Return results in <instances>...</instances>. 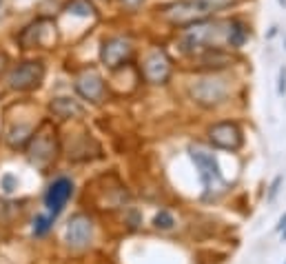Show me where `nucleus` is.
<instances>
[{
	"label": "nucleus",
	"instance_id": "nucleus-10",
	"mask_svg": "<svg viewBox=\"0 0 286 264\" xmlns=\"http://www.w3.org/2000/svg\"><path fill=\"white\" fill-rule=\"evenodd\" d=\"M76 91L84 100H91V103H102V98H104V80H102V76H100L96 69H84L76 78Z\"/></svg>",
	"mask_w": 286,
	"mask_h": 264
},
{
	"label": "nucleus",
	"instance_id": "nucleus-2",
	"mask_svg": "<svg viewBox=\"0 0 286 264\" xmlns=\"http://www.w3.org/2000/svg\"><path fill=\"white\" fill-rule=\"evenodd\" d=\"M58 153V140H56V131L51 129L49 123H45L40 127L38 133L31 135L29 145H27V158L31 165H36L38 169H47L56 160Z\"/></svg>",
	"mask_w": 286,
	"mask_h": 264
},
{
	"label": "nucleus",
	"instance_id": "nucleus-7",
	"mask_svg": "<svg viewBox=\"0 0 286 264\" xmlns=\"http://www.w3.org/2000/svg\"><path fill=\"white\" fill-rule=\"evenodd\" d=\"M133 53V45L129 38L124 36H113V38H106L104 45H102V63L109 67V69H118L122 67L124 63H129Z\"/></svg>",
	"mask_w": 286,
	"mask_h": 264
},
{
	"label": "nucleus",
	"instance_id": "nucleus-6",
	"mask_svg": "<svg viewBox=\"0 0 286 264\" xmlns=\"http://www.w3.org/2000/svg\"><path fill=\"white\" fill-rule=\"evenodd\" d=\"M209 142L215 149H224V151H237L239 147L244 145V135L242 129L235 123H217L209 129Z\"/></svg>",
	"mask_w": 286,
	"mask_h": 264
},
{
	"label": "nucleus",
	"instance_id": "nucleus-16",
	"mask_svg": "<svg viewBox=\"0 0 286 264\" xmlns=\"http://www.w3.org/2000/svg\"><path fill=\"white\" fill-rule=\"evenodd\" d=\"M69 11L82 13V16H89V13L93 11V7H91V3H86V0H73V3L69 5Z\"/></svg>",
	"mask_w": 286,
	"mask_h": 264
},
{
	"label": "nucleus",
	"instance_id": "nucleus-21",
	"mask_svg": "<svg viewBox=\"0 0 286 264\" xmlns=\"http://www.w3.org/2000/svg\"><path fill=\"white\" fill-rule=\"evenodd\" d=\"M286 227V215H284V218L282 220H279V225H277V229H279V231H282V229Z\"/></svg>",
	"mask_w": 286,
	"mask_h": 264
},
{
	"label": "nucleus",
	"instance_id": "nucleus-3",
	"mask_svg": "<svg viewBox=\"0 0 286 264\" xmlns=\"http://www.w3.org/2000/svg\"><path fill=\"white\" fill-rule=\"evenodd\" d=\"M191 98L202 107H217L219 103H224L229 96V83L219 76H209L197 80L195 85H191Z\"/></svg>",
	"mask_w": 286,
	"mask_h": 264
},
{
	"label": "nucleus",
	"instance_id": "nucleus-11",
	"mask_svg": "<svg viewBox=\"0 0 286 264\" xmlns=\"http://www.w3.org/2000/svg\"><path fill=\"white\" fill-rule=\"evenodd\" d=\"M193 162H195V167L200 169V178L206 187H211L213 182H222V171H219V165L215 162L211 153H204V151H193L191 153Z\"/></svg>",
	"mask_w": 286,
	"mask_h": 264
},
{
	"label": "nucleus",
	"instance_id": "nucleus-23",
	"mask_svg": "<svg viewBox=\"0 0 286 264\" xmlns=\"http://www.w3.org/2000/svg\"><path fill=\"white\" fill-rule=\"evenodd\" d=\"M282 242H286V227L282 229Z\"/></svg>",
	"mask_w": 286,
	"mask_h": 264
},
{
	"label": "nucleus",
	"instance_id": "nucleus-19",
	"mask_svg": "<svg viewBox=\"0 0 286 264\" xmlns=\"http://www.w3.org/2000/svg\"><path fill=\"white\" fill-rule=\"evenodd\" d=\"M144 0H120V5L126 7V9H131V11H136L138 7H142Z\"/></svg>",
	"mask_w": 286,
	"mask_h": 264
},
{
	"label": "nucleus",
	"instance_id": "nucleus-24",
	"mask_svg": "<svg viewBox=\"0 0 286 264\" xmlns=\"http://www.w3.org/2000/svg\"><path fill=\"white\" fill-rule=\"evenodd\" d=\"M277 3H279V5H282V7H286V0H277Z\"/></svg>",
	"mask_w": 286,
	"mask_h": 264
},
{
	"label": "nucleus",
	"instance_id": "nucleus-1",
	"mask_svg": "<svg viewBox=\"0 0 286 264\" xmlns=\"http://www.w3.org/2000/svg\"><path fill=\"white\" fill-rule=\"evenodd\" d=\"M233 0H175V3L164 5L160 11V18L175 27H186L197 20L209 18L211 13L231 7Z\"/></svg>",
	"mask_w": 286,
	"mask_h": 264
},
{
	"label": "nucleus",
	"instance_id": "nucleus-12",
	"mask_svg": "<svg viewBox=\"0 0 286 264\" xmlns=\"http://www.w3.org/2000/svg\"><path fill=\"white\" fill-rule=\"evenodd\" d=\"M251 36V29L249 25L242 23V20L233 18L229 20V36H226V45L231 47V49H239V47H244V43L249 40Z\"/></svg>",
	"mask_w": 286,
	"mask_h": 264
},
{
	"label": "nucleus",
	"instance_id": "nucleus-20",
	"mask_svg": "<svg viewBox=\"0 0 286 264\" xmlns=\"http://www.w3.org/2000/svg\"><path fill=\"white\" fill-rule=\"evenodd\" d=\"M3 185H5V191H7V193L13 191V178H11V175H5V178H3Z\"/></svg>",
	"mask_w": 286,
	"mask_h": 264
},
{
	"label": "nucleus",
	"instance_id": "nucleus-18",
	"mask_svg": "<svg viewBox=\"0 0 286 264\" xmlns=\"http://www.w3.org/2000/svg\"><path fill=\"white\" fill-rule=\"evenodd\" d=\"M279 185H282V178H275V180H273V185H271V191H269V198H266L269 202H273V200H275V195H277V191H279Z\"/></svg>",
	"mask_w": 286,
	"mask_h": 264
},
{
	"label": "nucleus",
	"instance_id": "nucleus-13",
	"mask_svg": "<svg viewBox=\"0 0 286 264\" xmlns=\"http://www.w3.org/2000/svg\"><path fill=\"white\" fill-rule=\"evenodd\" d=\"M51 111L56 113L58 118L69 120V118L80 116V113H82V107H80L76 100H71V98H56L51 103Z\"/></svg>",
	"mask_w": 286,
	"mask_h": 264
},
{
	"label": "nucleus",
	"instance_id": "nucleus-9",
	"mask_svg": "<svg viewBox=\"0 0 286 264\" xmlns=\"http://www.w3.org/2000/svg\"><path fill=\"white\" fill-rule=\"evenodd\" d=\"M71 195H73V182L69 178H58L45 193V207L49 209V215L56 218L64 209L67 202H69Z\"/></svg>",
	"mask_w": 286,
	"mask_h": 264
},
{
	"label": "nucleus",
	"instance_id": "nucleus-8",
	"mask_svg": "<svg viewBox=\"0 0 286 264\" xmlns=\"http://www.w3.org/2000/svg\"><path fill=\"white\" fill-rule=\"evenodd\" d=\"M93 240V222L89 215L76 213L67 225V242L73 249H84Z\"/></svg>",
	"mask_w": 286,
	"mask_h": 264
},
{
	"label": "nucleus",
	"instance_id": "nucleus-17",
	"mask_svg": "<svg viewBox=\"0 0 286 264\" xmlns=\"http://www.w3.org/2000/svg\"><path fill=\"white\" fill-rule=\"evenodd\" d=\"M277 93L279 96H284L286 93V67L279 69V76H277Z\"/></svg>",
	"mask_w": 286,
	"mask_h": 264
},
{
	"label": "nucleus",
	"instance_id": "nucleus-5",
	"mask_svg": "<svg viewBox=\"0 0 286 264\" xmlns=\"http://www.w3.org/2000/svg\"><path fill=\"white\" fill-rule=\"evenodd\" d=\"M45 78V67L42 63H20L18 67H13L9 73V87L18 91H29L42 83Z\"/></svg>",
	"mask_w": 286,
	"mask_h": 264
},
{
	"label": "nucleus",
	"instance_id": "nucleus-4",
	"mask_svg": "<svg viewBox=\"0 0 286 264\" xmlns=\"http://www.w3.org/2000/svg\"><path fill=\"white\" fill-rule=\"evenodd\" d=\"M173 63L164 49H153L142 60V78L149 85H164L171 78Z\"/></svg>",
	"mask_w": 286,
	"mask_h": 264
},
{
	"label": "nucleus",
	"instance_id": "nucleus-14",
	"mask_svg": "<svg viewBox=\"0 0 286 264\" xmlns=\"http://www.w3.org/2000/svg\"><path fill=\"white\" fill-rule=\"evenodd\" d=\"M153 225H156L158 229H162V231H171L173 225H175V220H173V215L166 211V209H162L158 215H156V220H153Z\"/></svg>",
	"mask_w": 286,
	"mask_h": 264
},
{
	"label": "nucleus",
	"instance_id": "nucleus-15",
	"mask_svg": "<svg viewBox=\"0 0 286 264\" xmlns=\"http://www.w3.org/2000/svg\"><path fill=\"white\" fill-rule=\"evenodd\" d=\"M53 220H56L53 215H47V218H42V215H40V218H36V225H33V233H36V235H45V233L51 229Z\"/></svg>",
	"mask_w": 286,
	"mask_h": 264
},
{
	"label": "nucleus",
	"instance_id": "nucleus-22",
	"mask_svg": "<svg viewBox=\"0 0 286 264\" xmlns=\"http://www.w3.org/2000/svg\"><path fill=\"white\" fill-rule=\"evenodd\" d=\"M277 33V27H271V31H269V38H273Z\"/></svg>",
	"mask_w": 286,
	"mask_h": 264
}]
</instances>
